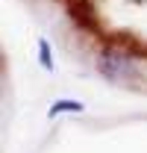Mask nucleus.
Listing matches in <instances>:
<instances>
[{
  "label": "nucleus",
  "instance_id": "f257e3e1",
  "mask_svg": "<svg viewBox=\"0 0 147 153\" xmlns=\"http://www.w3.org/2000/svg\"><path fill=\"white\" fill-rule=\"evenodd\" d=\"M97 74L109 82H121V79H129L135 74V62L127 50H121L118 44H106L100 53H97Z\"/></svg>",
  "mask_w": 147,
  "mask_h": 153
},
{
  "label": "nucleus",
  "instance_id": "f03ea898",
  "mask_svg": "<svg viewBox=\"0 0 147 153\" xmlns=\"http://www.w3.org/2000/svg\"><path fill=\"white\" fill-rule=\"evenodd\" d=\"M85 112V103L82 100H76V97H59L50 103V109H47V118L53 121L59 115H82Z\"/></svg>",
  "mask_w": 147,
  "mask_h": 153
},
{
  "label": "nucleus",
  "instance_id": "7ed1b4c3",
  "mask_svg": "<svg viewBox=\"0 0 147 153\" xmlns=\"http://www.w3.org/2000/svg\"><path fill=\"white\" fill-rule=\"evenodd\" d=\"M71 18L79 24V27H94L91 21V6L88 0H71Z\"/></svg>",
  "mask_w": 147,
  "mask_h": 153
},
{
  "label": "nucleus",
  "instance_id": "20e7f679",
  "mask_svg": "<svg viewBox=\"0 0 147 153\" xmlns=\"http://www.w3.org/2000/svg\"><path fill=\"white\" fill-rule=\"evenodd\" d=\"M38 65L44 68V71H53L56 62H53V47H50V41L47 38H38Z\"/></svg>",
  "mask_w": 147,
  "mask_h": 153
}]
</instances>
